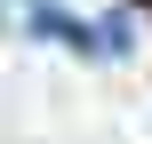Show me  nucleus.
<instances>
[{
	"label": "nucleus",
	"instance_id": "1",
	"mask_svg": "<svg viewBox=\"0 0 152 144\" xmlns=\"http://www.w3.org/2000/svg\"><path fill=\"white\" fill-rule=\"evenodd\" d=\"M32 32H40V40H56V48H72V56H96L88 16H72V8H56V0H32Z\"/></svg>",
	"mask_w": 152,
	"mask_h": 144
},
{
	"label": "nucleus",
	"instance_id": "2",
	"mask_svg": "<svg viewBox=\"0 0 152 144\" xmlns=\"http://www.w3.org/2000/svg\"><path fill=\"white\" fill-rule=\"evenodd\" d=\"M88 32H96V56H136V24L128 16H96Z\"/></svg>",
	"mask_w": 152,
	"mask_h": 144
}]
</instances>
